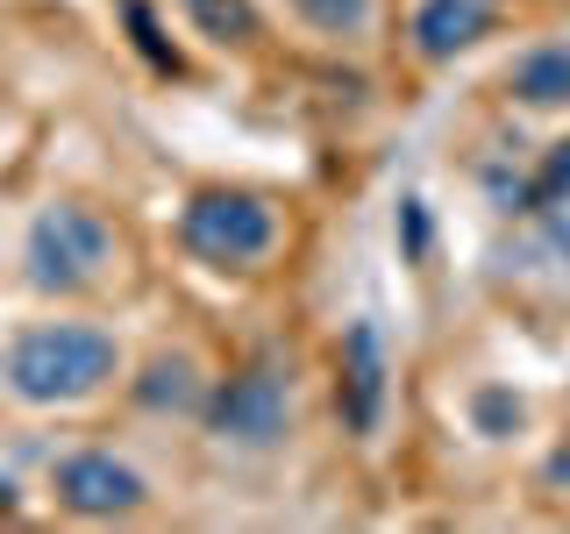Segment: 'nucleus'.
Instances as JSON below:
<instances>
[{
    "label": "nucleus",
    "instance_id": "f257e3e1",
    "mask_svg": "<svg viewBox=\"0 0 570 534\" xmlns=\"http://www.w3.org/2000/svg\"><path fill=\"white\" fill-rule=\"evenodd\" d=\"M121 378V343L100 320H29L0 343V392L22 406H86Z\"/></svg>",
    "mask_w": 570,
    "mask_h": 534
},
{
    "label": "nucleus",
    "instance_id": "f03ea898",
    "mask_svg": "<svg viewBox=\"0 0 570 534\" xmlns=\"http://www.w3.org/2000/svg\"><path fill=\"white\" fill-rule=\"evenodd\" d=\"M22 278L50 299H94L129 278V236L86 200H50L22 236Z\"/></svg>",
    "mask_w": 570,
    "mask_h": 534
},
{
    "label": "nucleus",
    "instance_id": "7ed1b4c3",
    "mask_svg": "<svg viewBox=\"0 0 570 534\" xmlns=\"http://www.w3.org/2000/svg\"><path fill=\"white\" fill-rule=\"evenodd\" d=\"M178 243L214 271H272L285 243V207L257 186H200L178 214Z\"/></svg>",
    "mask_w": 570,
    "mask_h": 534
},
{
    "label": "nucleus",
    "instance_id": "20e7f679",
    "mask_svg": "<svg viewBox=\"0 0 570 534\" xmlns=\"http://www.w3.org/2000/svg\"><path fill=\"white\" fill-rule=\"evenodd\" d=\"M207 427L222 449H243V456H264L293 435V364L272 349V356H249L243 370H228L214 385V406H207Z\"/></svg>",
    "mask_w": 570,
    "mask_h": 534
},
{
    "label": "nucleus",
    "instance_id": "39448f33",
    "mask_svg": "<svg viewBox=\"0 0 570 534\" xmlns=\"http://www.w3.org/2000/svg\"><path fill=\"white\" fill-rule=\"evenodd\" d=\"M385 406H392V356H385V335L379 320H350L343 349H335V414L356 442H371L385 427Z\"/></svg>",
    "mask_w": 570,
    "mask_h": 534
},
{
    "label": "nucleus",
    "instance_id": "423d86ee",
    "mask_svg": "<svg viewBox=\"0 0 570 534\" xmlns=\"http://www.w3.org/2000/svg\"><path fill=\"white\" fill-rule=\"evenodd\" d=\"M50 485H58V506L79 513V521H129V513L150 506V485L121 463L115 449H79L65 456L58 471H50Z\"/></svg>",
    "mask_w": 570,
    "mask_h": 534
},
{
    "label": "nucleus",
    "instance_id": "0eeeda50",
    "mask_svg": "<svg viewBox=\"0 0 570 534\" xmlns=\"http://www.w3.org/2000/svg\"><path fill=\"white\" fill-rule=\"evenodd\" d=\"M499 29V0H414L406 14V58L414 65H450L471 43Z\"/></svg>",
    "mask_w": 570,
    "mask_h": 534
},
{
    "label": "nucleus",
    "instance_id": "6e6552de",
    "mask_svg": "<svg viewBox=\"0 0 570 534\" xmlns=\"http://www.w3.org/2000/svg\"><path fill=\"white\" fill-rule=\"evenodd\" d=\"M499 93L513 107H534V115H563L570 107V43H534L521 58H507Z\"/></svg>",
    "mask_w": 570,
    "mask_h": 534
},
{
    "label": "nucleus",
    "instance_id": "1a4fd4ad",
    "mask_svg": "<svg viewBox=\"0 0 570 534\" xmlns=\"http://www.w3.org/2000/svg\"><path fill=\"white\" fill-rule=\"evenodd\" d=\"M207 399V370L193 349H157L136 378V406L142 414H193Z\"/></svg>",
    "mask_w": 570,
    "mask_h": 534
},
{
    "label": "nucleus",
    "instance_id": "9d476101",
    "mask_svg": "<svg viewBox=\"0 0 570 534\" xmlns=\"http://www.w3.org/2000/svg\"><path fill=\"white\" fill-rule=\"evenodd\" d=\"M293 8V22L321 36V43H335V50H364V43H379V0H285Z\"/></svg>",
    "mask_w": 570,
    "mask_h": 534
},
{
    "label": "nucleus",
    "instance_id": "9b49d317",
    "mask_svg": "<svg viewBox=\"0 0 570 534\" xmlns=\"http://www.w3.org/2000/svg\"><path fill=\"white\" fill-rule=\"evenodd\" d=\"M178 14L222 50H257V36H264L257 0H178Z\"/></svg>",
    "mask_w": 570,
    "mask_h": 534
},
{
    "label": "nucleus",
    "instance_id": "f8f14e48",
    "mask_svg": "<svg viewBox=\"0 0 570 534\" xmlns=\"http://www.w3.org/2000/svg\"><path fill=\"white\" fill-rule=\"evenodd\" d=\"M8 506H14V492H8V485H0V513H8Z\"/></svg>",
    "mask_w": 570,
    "mask_h": 534
}]
</instances>
